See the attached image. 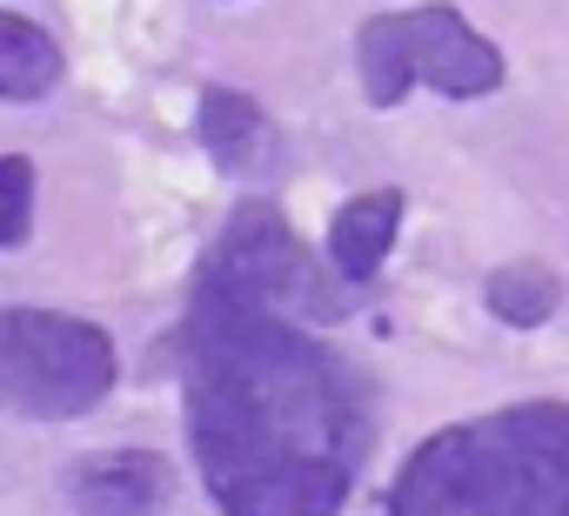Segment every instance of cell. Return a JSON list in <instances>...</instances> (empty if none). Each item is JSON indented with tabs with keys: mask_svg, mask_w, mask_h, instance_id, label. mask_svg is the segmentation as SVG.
<instances>
[{
	"mask_svg": "<svg viewBox=\"0 0 569 516\" xmlns=\"http://www.w3.org/2000/svg\"><path fill=\"white\" fill-rule=\"evenodd\" d=\"M188 423L221 516H336L356 476V416L336 363L268 309L208 289Z\"/></svg>",
	"mask_w": 569,
	"mask_h": 516,
	"instance_id": "6da1fadb",
	"label": "cell"
},
{
	"mask_svg": "<svg viewBox=\"0 0 569 516\" xmlns=\"http://www.w3.org/2000/svg\"><path fill=\"white\" fill-rule=\"evenodd\" d=\"M389 516H569V409H509L429 436Z\"/></svg>",
	"mask_w": 569,
	"mask_h": 516,
	"instance_id": "7a4b0ae2",
	"label": "cell"
},
{
	"mask_svg": "<svg viewBox=\"0 0 569 516\" xmlns=\"http://www.w3.org/2000/svg\"><path fill=\"white\" fill-rule=\"evenodd\" d=\"M114 389V343L54 309H0V409L68 423Z\"/></svg>",
	"mask_w": 569,
	"mask_h": 516,
	"instance_id": "3957f363",
	"label": "cell"
},
{
	"mask_svg": "<svg viewBox=\"0 0 569 516\" xmlns=\"http://www.w3.org/2000/svg\"><path fill=\"white\" fill-rule=\"evenodd\" d=\"M356 68L376 108H396L416 81L436 95H489L502 81V54L449 8H416V14H382L356 41Z\"/></svg>",
	"mask_w": 569,
	"mask_h": 516,
	"instance_id": "277c9868",
	"label": "cell"
},
{
	"mask_svg": "<svg viewBox=\"0 0 569 516\" xmlns=\"http://www.w3.org/2000/svg\"><path fill=\"white\" fill-rule=\"evenodd\" d=\"M214 289L234 296V302H254V309H268L274 296L302 289V248L289 241V228L274 221V208H241L234 215L221 269H214Z\"/></svg>",
	"mask_w": 569,
	"mask_h": 516,
	"instance_id": "5b68a950",
	"label": "cell"
},
{
	"mask_svg": "<svg viewBox=\"0 0 569 516\" xmlns=\"http://www.w3.org/2000/svg\"><path fill=\"white\" fill-rule=\"evenodd\" d=\"M168 463L148 449H121V456H88L68 476V496L81 516H161L168 509Z\"/></svg>",
	"mask_w": 569,
	"mask_h": 516,
	"instance_id": "8992f818",
	"label": "cell"
},
{
	"mask_svg": "<svg viewBox=\"0 0 569 516\" xmlns=\"http://www.w3.org/2000/svg\"><path fill=\"white\" fill-rule=\"evenodd\" d=\"M396 228H402V195H396V188L356 195V201L336 215V228H329V255H336L342 282H369V276L382 269V255H389Z\"/></svg>",
	"mask_w": 569,
	"mask_h": 516,
	"instance_id": "52a82bcc",
	"label": "cell"
},
{
	"mask_svg": "<svg viewBox=\"0 0 569 516\" xmlns=\"http://www.w3.org/2000/svg\"><path fill=\"white\" fill-rule=\"evenodd\" d=\"M201 141H208V155H214L221 175H254L268 161V148H274L261 108L248 95H228V88L201 95Z\"/></svg>",
	"mask_w": 569,
	"mask_h": 516,
	"instance_id": "ba28073f",
	"label": "cell"
},
{
	"mask_svg": "<svg viewBox=\"0 0 569 516\" xmlns=\"http://www.w3.org/2000/svg\"><path fill=\"white\" fill-rule=\"evenodd\" d=\"M61 81V48L34 28L0 14V101H34Z\"/></svg>",
	"mask_w": 569,
	"mask_h": 516,
	"instance_id": "9c48e42d",
	"label": "cell"
},
{
	"mask_svg": "<svg viewBox=\"0 0 569 516\" xmlns=\"http://www.w3.org/2000/svg\"><path fill=\"white\" fill-rule=\"evenodd\" d=\"M556 302H562V282H556L542 262H516V269H496V276H489V309H496L509 329L549 322Z\"/></svg>",
	"mask_w": 569,
	"mask_h": 516,
	"instance_id": "30bf717a",
	"label": "cell"
},
{
	"mask_svg": "<svg viewBox=\"0 0 569 516\" xmlns=\"http://www.w3.org/2000/svg\"><path fill=\"white\" fill-rule=\"evenodd\" d=\"M34 215V168L21 155H0V248H14Z\"/></svg>",
	"mask_w": 569,
	"mask_h": 516,
	"instance_id": "8fae6325",
	"label": "cell"
}]
</instances>
